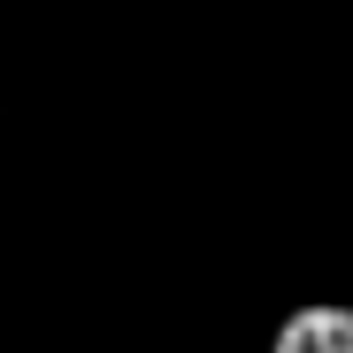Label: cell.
Here are the masks:
<instances>
[{"label": "cell", "instance_id": "obj_1", "mask_svg": "<svg viewBox=\"0 0 353 353\" xmlns=\"http://www.w3.org/2000/svg\"><path fill=\"white\" fill-rule=\"evenodd\" d=\"M269 353H353V307L345 300H307L292 307L269 338Z\"/></svg>", "mask_w": 353, "mask_h": 353}]
</instances>
